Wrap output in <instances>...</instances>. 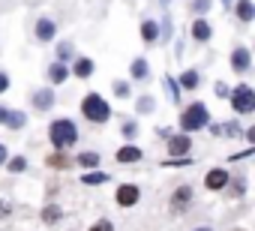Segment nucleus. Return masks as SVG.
I'll list each match as a JSON object with an SVG mask.
<instances>
[{
  "instance_id": "nucleus-1",
  "label": "nucleus",
  "mask_w": 255,
  "mask_h": 231,
  "mask_svg": "<svg viewBox=\"0 0 255 231\" xmlns=\"http://www.w3.org/2000/svg\"><path fill=\"white\" fill-rule=\"evenodd\" d=\"M48 138H51V144H54L57 150H63V147H72V144L78 141V129H75L72 120L63 117V120H54V123H51Z\"/></svg>"
},
{
  "instance_id": "nucleus-2",
  "label": "nucleus",
  "mask_w": 255,
  "mask_h": 231,
  "mask_svg": "<svg viewBox=\"0 0 255 231\" xmlns=\"http://www.w3.org/2000/svg\"><path fill=\"white\" fill-rule=\"evenodd\" d=\"M81 114H84L87 120H93V123H105L111 117V108H108V102L99 93H87L81 99Z\"/></svg>"
},
{
  "instance_id": "nucleus-3",
  "label": "nucleus",
  "mask_w": 255,
  "mask_h": 231,
  "mask_svg": "<svg viewBox=\"0 0 255 231\" xmlns=\"http://www.w3.org/2000/svg\"><path fill=\"white\" fill-rule=\"evenodd\" d=\"M207 120H210L207 105H204V102H192V105L183 108V114H180V129H183V132H195V129L207 126Z\"/></svg>"
},
{
  "instance_id": "nucleus-4",
  "label": "nucleus",
  "mask_w": 255,
  "mask_h": 231,
  "mask_svg": "<svg viewBox=\"0 0 255 231\" xmlns=\"http://www.w3.org/2000/svg\"><path fill=\"white\" fill-rule=\"evenodd\" d=\"M231 105H234V111L249 114V111L255 108V93H252V87H249V84L234 87V90H231Z\"/></svg>"
},
{
  "instance_id": "nucleus-5",
  "label": "nucleus",
  "mask_w": 255,
  "mask_h": 231,
  "mask_svg": "<svg viewBox=\"0 0 255 231\" xmlns=\"http://www.w3.org/2000/svg\"><path fill=\"white\" fill-rule=\"evenodd\" d=\"M138 198H141V192H138V186H132V183H123V186L117 189V204H120V207H132V204H138Z\"/></svg>"
},
{
  "instance_id": "nucleus-6",
  "label": "nucleus",
  "mask_w": 255,
  "mask_h": 231,
  "mask_svg": "<svg viewBox=\"0 0 255 231\" xmlns=\"http://www.w3.org/2000/svg\"><path fill=\"white\" fill-rule=\"evenodd\" d=\"M204 186H207V189H225V186H228V171H225V168H213V171L204 177Z\"/></svg>"
},
{
  "instance_id": "nucleus-7",
  "label": "nucleus",
  "mask_w": 255,
  "mask_h": 231,
  "mask_svg": "<svg viewBox=\"0 0 255 231\" xmlns=\"http://www.w3.org/2000/svg\"><path fill=\"white\" fill-rule=\"evenodd\" d=\"M231 69H234V72H246V69H249V48L240 45V48L231 51Z\"/></svg>"
},
{
  "instance_id": "nucleus-8",
  "label": "nucleus",
  "mask_w": 255,
  "mask_h": 231,
  "mask_svg": "<svg viewBox=\"0 0 255 231\" xmlns=\"http://www.w3.org/2000/svg\"><path fill=\"white\" fill-rule=\"evenodd\" d=\"M189 147H192V141H189L186 135H174V138H168V153H171V156H186Z\"/></svg>"
},
{
  "instance_id": "nucleus-9",
  "label": "nucleus",
  "mask_w": 255,
  "mask_h": 231,
  "mask_svg": "<svg viewBox=\"0 0 255 231\" xmlns=\"http://www.w3.org/2000/svg\"><path fill=\"white\" fill-rule=\"evenodd\" d=\"M192 36H195L198 42H207V39L213 36V30H210V24H207L204 18H198V21L192 24Z\"/></svg>"
},
{
  "instance_id": "nucleus-10",
  "label": "nucleus",
  "mask_w": 255,
  "mask_h": 231,
  "mask_svg": "<svg viewBox=\"0 0 255 231\" xmlns=\"http://www.w3.org/2000/svg\"><path fill=\"white\" fill-rule=\"evenodd\" d=\"M3 123H6L9 129H21V126L27 123V117H24V111H6V117H3Z\"/></svg>"
},
{
  "instance_id": "nucleus-11",
  "label": "nucleus",
  "mask_w": 255,
  "mask_h": 231,
  "mask_svg": "<svg viewBox=\"0 0 255 231\" xmlns=\"http://www.w3.org/2000/svg\"><path fill=\"white\" fill-rule=\"evenodd\" d=\"M117 159H120V162H138V159H141V150L132 147V144H126V147L117 150Z\"/></svg>"
},
{
  "instance_id": "nucleus-12",
  "label": "nucleus",
  "mask_w": 255,
  "mask_h": 231,
  "mask_svg": "<svg viewBox=\"0 0 255 231\" xmlns=\"http://www.w3.org/2000/svg\"><path fill=\"white\" fill-rule=\"evenodd\" d=\"M48 78H51V84H60V81L69 78V69L63 63H54V66H48Z\"/></svg>"
},
{
  "instance_id": "nucleus-13",
  "label": "nucleus",
  "mask_w": 255,
  "mask_h": 231,
  "mask_svg": "<svg viewBox=\"0 0 255 231\" xmlns=\"http://www.w3.org/2000/svg\"><path fill=\"white\" fill-rule=\"evenodd\" d=\"M51 102H54V93H51V90H39V93L33 96V105H36L39 111H45V108H51Z\"/></svg>"
},
{
  "instance_id": "nucleus-14",
  "label": "nucleus",
  "mask_w": 255,
  "mask_h": 231,
  "mask_svg": "<svg viewBox=\"0 0 255 231\" xmlns=\"http://www.w3.org/2000/svg\"><path fill=\"white\" fill-rule=\"evenodd\" d=\"M75 75H78V78H87V75H93V60H90V57H81V60H75Z\"/></svg>"
},
{
  "instance_id": "nucleus-15",
  "label": "nucleus",
  "mask_w": 255,
  "mask_h": 231,
  "mask_svg": "<svg viewBox=\"0 0 255 231\" xmlns=\"http://www.w3.org/2000/svg\"><path fill=\"white\" fill-rule=\"evenodd\" d=\"M36 36H39L42 42H48V39L54 36V21H39V24H36Z\"/></svg>"
},
{
  "instance_id": "nucleus-16",
  "label": "nucleus",
  "mask_w": 255,
  "mask_h": 231,
  "mask_svg": "<svg viewBox=\"0 0 255 231\" xmlns=\"http://www.w3.org/2000/svg\"><path fill=\"white\" fill-rule=\"evenodd\" d=\"M156 33H159V30H156V21H144V24H141V36H144V42H153Z\"/></svg>"
},
{
  "instance_id": "nucleus-17",
  "label": "nucleus",
  "mask_w": 255,
  "mask_h": 231,
  "mask_svg": "<svg viewBox=\"0 0 255 231\" xmlns=\"http://www.w3.org/2000/svg\"><path fill=\"white\" fill-rule=\"evenodd\" d=\"M45 162H48L51 168H57V171H60V168H69V159H66L63 153H51V156H48Z\"/></svg>"
},
{
  "instance_id": "nucleus-18",
  "label": "nucleus",
  "mask_w": 255,
  "mask_h": 231,
  "mask_svg": "<svg viewBox=\"0 0 255 231\" xmlns=\"http://www.w3.org/2000/svg\"><path fill=\"white\" fill-rule=\"evenodd\" d=\"M237 15H240V21H252V3L249 0H240L237 3Z\"/></svg>"
},
{
  "instance_id": "nucleus-19",
  "label": "nucleus",
  "mask_w": 255,
  "mask_h": 231,
  "mask_svg": "<svg viewBox=\"0 0 255 231\" xmlns=\"http://www.w3.org/2000/svg\"><path fill=\"white\" fill-rule=\"evenodd\" d=\"M132 78H147V60L138 57V60L132 63Z\"/></svg>"
},
{
  "instance_id": "nucleus-20",
  "label": "nucleus",
  "mask_w": 255,
  "mask_h": 231,
  "mask_svg": "<svg viewBox=\"0 0 255 231\" xmlns=\"http://www.w3.org/2000/svg\"><path fill=\"white\" fill-rule=\"evenodd\" d=\"M180 84H183V87H189V90H192V87H198V72H192V69H189V72H183V75H180Z\"/></svg>"
},
{
  "instance_id": "nucleus-21",
  "label": "nucleus",
  "mask_w": 255,
  "mask_h": 231,
  "mask_svg": "<svg viewBox=\"0 0 255 231\" xmlns=\"http://www.w3.org/2000/svg\"><path fill=\"white\" fill-rule=\"evenodd\" d=\"M105 180H108V174H102V171L84 174V183H87V186H99V183H105Z\"/></svg>"
},
{
  "instance_id": "nucleus-22",
  "label": "nucleus",
  "mask_w": 255,
  "mask_h": 231,
  "mask_svg": "<svg viewBox=\"0 0 255 231\" xmlns=\"http://www.w3.org/2000/svg\"><path fill=\"white\" fill-rule=\"evenodd\" d=\"M99 162V153H81L78 156V165H84V168H93Z\"/></svg>"
},
{
  "instance_id": "nucleus-23",
  "label": "nucleus",
  "mask_w": 255,
  "mask_h": 231,
  "mask_svg": "<svg viewBox=\"0 0 255 231\" xmlns=\"http://www.w3.org/2000/svg\"><path fill=\"white\" fill-rule=\"evenodd\" d=\"M42 219H45V222H57V219H60V207H54V204H48V207L42 210Z\"/></svg>"
},
{
  "instance_id": "nucleus-24",
  "label": "nucleus",
  "mask_w": 255,
  "mask_h": 231,
  "mask_svg": "<svg viewBox=\"0 0 255 231\" xmlns=\"http://www.w3.org/2000/svg\"><path fill=\"white\" fill-rule=\"evenodd\" d=\"M189 195H192V192H189V186H180V189H177V195H174V207L186 204V201H189Z\"/></svg>"
},
{
  "instance_id": "nucleus-25",
  "label": "nucleus",
  "mask_w": 255,
  "mask_h": 231,
  "mask_svg": "<svg viewBox=\"0 0 255 231\" xmlns=\"http://www.w3.org/2000/svg\"><path fill=\"white\" fill-rule=\"evenodd\" d=\"M24 168H27V159H24V156H15V159L9 162V171H24Z\"/></svg>"
},
{
  "instance_id": "nucleus-26",
  "label": "nucleus",
  "mask_w": 255,
  "mask_h": 231,
  "mask_svg": "<svg viewBox=\"0 0 255 231\" xmlns=\"http://www.w3.org/2000/svg\"><path fill=\"white\" fill-rule=\"evenodd\" d=\"M90 231H114V225H111L108 219H99L96 225H90Z\"/></svg>"
},
{
  "instance_id": "nucleus-27",
  "label": "nucleus",
  "mask_w": 255,
  "mask_h": 231,
  "mask_svg": "<svg viewBox=\"0 0 255 231\" xmlns=\"http://www.w3.org/2000/svg\"><path fill=\"white\" fill-rule=\"evenodd\" d=\"M192 9L195 12H207L210 9V0H192Z\"/></svg>"
},
{
  "instance_id": "nucleus-28",
  "label": "nucleus",
  "mask_w": 255,
  "mask_h": 231,
  "mask_svg": "<svg viewBox=\"0 0 255 231\" xmlns=\"http://www.w3.org/2000/svg\"><path fill=\"white\" fill-rule=\"evenodd\" d=\"M114 93H117V96H129V84H126V81H117V84H114Z\"/></svg>"
},
{
  "instance_id": "nucleus-29",
  "label": "nucleus",
  "mask_w": 255,
  "mask_h": 231,
  "mask_svg": "<svg viewBox=\"0 0 255 231\" xmlns=\"http://www.w3.org/2000/svg\"><path fill=\"white\" fill-rule=\"evenodd\" d=\"M57 57H60V63H63L66 57H72V48H69V45H57Z\"/></svg>"
},
{
  "instance_id": "nucleus-30",
  "label": "nucleus",
  "mask_w": 255,
  "mask_h": 231,
  "mask_svg": "<svg viewBox=\"0 0 255 231\" xmlns=\"http://www.w3.org/2000/svg\"><path fill=\"white\" fill-rule=\"evenodd\" d=\"M150 108H153V99L150 96H141L138 99V111H150Z\"/></svg>"
},
{
  "instance_id": "nucleus-31",
  "label": "nucleus",
  "mask_w": 255,
  "mask_h": 231,
  "mask_svg": "<svg viewBox=\"0 0 255 231\" xmlns=\"http://www.w3.org/2000/svg\"><path fill=\"white\" fill-rule=\"evenodd\" d=\"M135 132H138V126H135V123H126V126H123V135H126V138H132Z\"/></svg>"
},
{
  "instance_id": "nucleus-32",
  "label": "nucleus",
  "mask_w": 255,
  "mask_h": 231,
  "mask_svg": "<svg viewBox=\"0 0 255 231\" xmlns=\"http://www.w3.org/2000/svg\"><path fill=\"white\" fill-rule=\"evenodd\" d=\"M6 84H9V78H6L3 72H0V93H3V90H6Z\"/></svg>"
},
{
  "instance_id": "nucleus-33",
  "label": "nucleus",
  "mask_w": 255,
  "mask_h": 231,
  "mask_svg": "<svg viewBox=\"0 0 255 231\" xmlns=\"http://www.w3.org/2000/svg\"><path fill=\"white\" fill-rule=\"evenodd\" d=\"M9 213V204H3V201H0V216H6Z\"/></svg>"
},
{
  "instance_id": "nucleus-34",
  "label": "nucleus",
  "mask_w": 255,
  "mask_h": 231,
  "mask_svg": "<svg viewBox=\"0 0 255 231\" xmlns=\"http://www.w3.org/2000/svg\"><path fill=\"white\" fill-rule=\"evenodd\" d=\"M6 159V150H3V144H0V162H3Z\"/></svg>"
},
{
  "instance_id": "nucleus-35",
  "label": "nucleus",
  "mask_w": 255,
  "mask_h": 231,
  "mask_svg": "<svg viewBox=\"0 0 255 231\" xmlns=\"http://www.w3.org/2000/svg\"><path fill=\"white\" fill-rule=\"evenodd\" d=\"M3 117H6V108H0V123H3Z\"/></svg>"
},
{
  "instance_id": "nucleus-36",
  "label": "nucleus",
  "mask_w": 255,
  "mask_h": 231,
  "mask_svg": "<svg viewBox=\"0 0 255 231\" xmlns=\"http://www.w3.org/2000/svg\"><path fill=\"white\" fill-rule=\"evenodd\" d=\"M195 231H210V228H195Z\"/></svg>"
},
{
  "instance_id": "nucleus-37",
  "label": "nucleus",
  "mask_w": 255,
  "mask_h": 231,
  "mask_svg": "<svg viewBox=\"0 0 255 231\" xmlns=\"http://www.w3.org/2000/svg\"><path fill=\"white\" fill-rule=\"evenodd\" d=\"M225 3H231V0H225Z\"/></svg>"
}]
</instances>
